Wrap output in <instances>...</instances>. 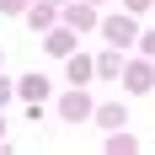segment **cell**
<instances>
[{"label":"cell","instance_id":"8fae6325","mask_svg":"<svg viewBox=\"0 0 155 155\" xmlns=\"http://www.w3.org/2000/svg\"><path fill=\"white\" fill-rule=\"evenodd\" d=\"M139 43H144V54H155V32H144V38H139Z\"/></svg>","mask_w":155,"mask_h":155},{"label":"cell","instance_id":"4fadbf2b","mask_svg":"<svg viewBox=\"0 0 155 155\" xmlns=\"http://www.w3.org/2000/svg\"><path fill=\"white\" fill-rule=\"evenodd\" d=\"M144 5H155V0H128V11H144Z\"/></svg>","mask_w":155,"mask_h":155},{"label":"cell","instance_id":"7a4b0ae2","mask_svg":"<svg viewBox=\"0 0 155 155\" xmlns=\"http://www.w3.org/2000/svg\"><path fill=\"white\" fill-rule=\"evenodd\" d=\"M59 112H64V123H80V118L91 112V102H86V91H70V96L59 102Z\"/></svg>","mask_w":155,"mask_h":155},{"label":"cell","instance_id":"ba28073f","mask_svg":"<svg viewBox=\"0 0 155 155\" xmlns=\"http://www.w3.org/2000/svg\"><path fill=\"white\" fill-rule=\"evenodd\" d=\"M43 48H48V54H70V48H75V38H70V32H54Z\"/></svg>","mask_w":155,"mask_h":155},{"label":"cell","instance_id":"5bb4252c","mask_svg":"<svg viewBox=\"0 0 155 155\" xmlns=\"http://www.w3.org/2000/svg\"><path fill=\"white\" fill-rule=\"evenodd\" d=\"M0 128H5V123H0Z\"/></svg>","mask_w":155,"mask_h":155},{"label":"cell","instance_id":"8992f818","mask_svg":"<svg viewBox=\"0 0 155 155\" xmlns=\"http://www.w3.org/2000/svg\"><path fill=\"white\" fill-rule=\"evenodd\" d=\"M118 70H123V54H118V48H112V54H102V59H96V75H118Z\"/></svg>","mask_w":155,"mask_h":155},{"label":"cell","instance_id":"52a82bcc","mask_svg":"<svg viewBox=\"0 0 155 155\" xmlns=\"http://www.w3.org/2000/svg\"><path fill=\"white\" fill-rule=\"evenodd\" d=\"M64 16H70V27H91V21H96V11H91V5H70Z\"/></svg>","mask_w":155,"mask_h":155},{"label":"cell","instance_id":"7c38bea8","mask_svg":"<svg viewBox=\"0 0 155 155\" xmlns=\"http://www.w3.org/2000/svg\"><path fill=\"white\" fill-rule=\"evenodd\" d=\"M0 102H11V80H0Z\"/></svg>","mask_w":155,"mask_h":155},{"label":"cell","instance_id":"277c9868","mask_svg":"<svg viewBox=\"0 0 155 155\" xmlns=\"http://www.w3.org/2000/svg\"><path fill=\"white\" fill-rule=\"evenodd\" d=\"M91 70H96L91 59H80V54H70V80H75V86H86V80H91Z\"/></svg>","mask_w":155,"mask_h":155},{"label":"cell","instance_id":"3957f363","mask_svg":"<svg viewBox=\"0 0 155 155\" xmlns=\"http://www.w3.org/2000/svg\"><path fill=\"white\" fill-rule=\"evenodd\" d=\"M16 91H21V96H27V102H32V107H38V102H43V96H48V75H27V80H21V86H16Z\"/></svg>","mask_w":155,"mask_h":155},{"label":"cell","instance_id":"30bf717a","mask_svg":"<svg viewBox=\"0 0 155 155\" xmlns=\"http://www.w3.org/2000/svg\"><path fill=\"white\" fill-rule=\"evenodd\" d=\"M21 5H27V0H0V11H11V16L21 11Z\"/></svg>","mask_w":155,"mask_h":155},{"label":"cell","instance_id":"6da1fadb","mask_svg":"<svg viewBox=\"0 0 155 155\" xmlns=\"http://www.w3.org/2000/svg\"><path fill=\"white\" fill-rule=\"evenodd\" d=\"M102 32H107L112 48H123L128 38H134V21H128V16H107V21H102Z\"/></svg>","mask_w":155,"mask_h":155},{"label":"cell","instance_id":"9c48e42d","mask_svg":"<svg viewBox=\"0 0 155 155\" xmlns=\"http://www.w3.org/2000/svg\"><path fill=\"white\" fill-rule=\"evenodd\" d=\"M96 118H102V123H107V128H118V123H123V107H102V112H96Z\"/></svg>","mask_w":155,"mask_h":155},{"label":"cell","instance_id":"5b68a950","mask_svg":"<svg viewBox=\"0 0 155 155\" xmlns=\"http://www.w3.org/2000/svg\"><path fill=\"white\" fill-rule=\"evenodd\" d=\"M128 91H150V64H128Z\"/></svg>","mask_w":155,"mask_h":155}]
</instances>
